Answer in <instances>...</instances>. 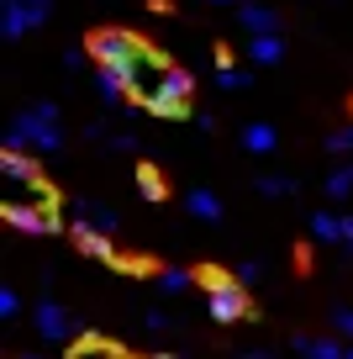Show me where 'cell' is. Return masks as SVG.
I'll return each mask as SVG.
<instances>
[{"mask_svg": "<svg viewBox=\"0 0 353 359\" xmlns=\"http://www.w3.org/2000/svg\"><path fill=\"white\" fill-rule=\"evenodd\" d=\"M143 323H148V333H164V327H169V317H164V312H148Z\"/></svg>", "mask_w": 353, "mask_h": 359, "instance_id": "31", "label": "cell"}, {"mask_svg": "<svg viewBox=\"0 0 353 359\" xmlns=\"http://www.w3.org/2000/svg\"><path fill=\"white\" fill-rule=\"evenodd\" d=\"M195 285L206 291V306H211V323H243L248 317V291L237 280H227L221 269H195Z\"/></svg>", "mask_w": 353, "mask_h": 359, "instance_id": "3", "label": "cell"}, {"mask_svg": "<svg viewBox=\"0 0 353 359\" xmlns=\"http://www.w3.org/2000/svg\"><path fill=\"white\" fill-rule=\"evenodd\" d=\"M311 238H317V243H348V217L317 212L311 217Z\"/></svg>", "mask_w": 353, "mask_h": 359, "instance_id": "15", "label": "cell"}, {"mask_svg": "<svg viewBox=\"0 0 353 359\" xmlns=\"http://www.w3.org/2000/svg\"><path fill=\"white\" fill-rule=\"evenodd\" d=\"M32 323H37V333H43V344H64V348H69V338L79 333V327H74V317H69L58 302H37Z\"/></svg>", "mask_w": 353, "mask_h": 359, "instance_id": "5", "label": "cell"}, {"mask_svg": "<svg viewBox=\"0 0 353 359\" xmlns=\"http://www.w3.org/2000/svg\"><path fill=\"white\" fill-rule=\"evenodd\" d=\"M27 6H32V16H37V27L48 22V11H53V0H27Z\"/></svg>", "mask_w": 353, "mask_h": 359, "instance_id": "30", "label": "cell"}, {"mask_svg": "<svg viewBox=\"0 0 353 359\" xmlns=\"http://www.w3.org/2000/svg\"><path fill=\"white\" fill-rule=\"evenodd\" d=\"M95 90H100L106 106H116L127 90H132V79H127V69H95Z\"/></svg>", "mask_w": 353, "mask_h": 359, "instance_id": "14", "label": "cell"}, {"mask_svg": "<svg viewBox=\"0 0 353 359\" xmlns=\"http://www.w3.org/2000/svg\"><path fill=\"white\" fill-rule=\"evenodd\" d=\"M69 238L79 243V254L100 259V264H122V259H116V248H111V238H106V233H95V227H85V222H69Z\"/></svg>", "mask_w": 353, "mask_h": 359, "instance_id": "7", "label": "cell"}, {"mask_svg": "<svg viewBox=\"0 0 353 359\" xmlns=\"http://www.w3.org/2000/svg\"><path fill=\"white\" fill-rule=\"evenodd\" d=\"M264 280V264H254V259H248L243 269H237V285H258Z\"/></svg>", "mask_w": 353, "mask_h": 359, "instance_id": "25", "label": "cell"}, {"mask_svg": "<svg viewBox=\"0 0 353 359\" xmlns=\"http://www.w3.org/2000/svg\"><path fill=\"white\" fill-rule=\"evenodd\" d=\"M0 175H6V185H27V180H37V164L16 148H0Z\"/></svg>", "mask_w": 353, "mask_h": 359, "instance_id": "12", "label": "cell"}, {"mask_svg": "<svg viewBox=\"0 0 353 359\" xmlns=\"http://www.w3.org/2000/svg\"><path fill=\"white\" fill-rule=\"evenodd\" d=\"M348 191H353V164H338V169L327 175V196H332V201H342Z\"/></svg>", "mask_w": 353, "mask_h": 359, "instance_id": "20", "label": "cell"}, {"mask_svg": "<svg viewBox=\"0 0 353 359\" xmlns=\"http://www.w3.org/2000/svg\"><path fill=\"white\" fill-rule=\"evenodd\" d=\"M137 191H143V201H164V175H158V169L153 164H143V169H137Z\"/></svg>", "mask_w": 353, "mask_h": 359, "instance_id": "19", "label": "cell"}, {"mask_svg": "<svg viewBox=\"0 0 353 359\" xmlns=\"http://www.w3.org/2000/svg\"><path fill=\"white\" fill-rule=\"evenodd\" d=\"M111 148H116V154H137V137L132 133H116V137H111Z\"/></svg>", "mask_w": 353, "mask_h": 359, "instance_id": "28", "label": "cell"}, {"mask_svg": "<svg viewBox=\"0 0 353 359\" xmlns=\"http://www.w3.org/2000/svg\"><path fill=\"white\" fill-rule=\"evenodd\" d=\"M332 327H338L342 338H353V306H332Z\"/></svg>", "mask_w": 353, "mask_h": 359, "instance_id": "24", "label": "cell"}, {"mask_svg": "<svg viewBox=\"0 0 353 359\" xmlns=\"http://www.w3.org/2000/svg\"><path fill=\"white\" fill-rule=\"evenodd\" d=\"M327 148H332V154H353V122L338 127V133H327Z\"/></svg>", "mask_w": 353, "mask_h": 359, "instance_id": "23", "label": "cell"}, {"mask_svg": "<svg viewBox=\"0 0 353 359\" xmlns=\"http://www.w3.org/2000/svg\"><path fill=\"white\" fill-rule=\"evenodd\" d=\"M0 206H43L53 212V191H48L43 180H27V185H6V201Z\"/></svg>", "mask_w": 353, "mask_h": 359, "instance_id": "9", "label": "cell"}, {"mask_svg": "<svg viewBox=\"0 0 353 359\" xmlns=\"http://www.w3.org/2000/svg\"><path fill=\"white\" fill-rule=\"evenodd\" d=\"M258 196H296V180L290 175H264L258 180Z\"/></svg>", "mask_w": 353, "mask_h": 359, "instance_id": "22", "label": "cell"}, {"mask_svg": "<svg viewBox=\"0 0 353 359\" xmlns=\"http://www.w3.org/2000/svg\"><path fill=\"white\" fill-rule=\"evenodd\" d=\"M16 306H22V296L6 285V291H0V317H16Z\"/></svg>", "mask_w": 353, "mask_h": 359, "instance_id": "27", "label": "cell"}, {"mask_svg": "<svg viewBox=\"0 0 353 359\" xmlns=\"http://www.w3.org/2000/svg\"><path fill=\"white\" fill-rule=\"evenodd\" d=\"M6 148H16V154H27V148H32V154H53V148H64V133H58V106L53 101L27 106V111L6 127Z\"/></svg>", "mask_w": 353, "mask_h": 359, "instance_id": "2", "label": "cell"}, {"mask_svg": "<svg viewBox=\"0 0 353 359\" xmlns=\"http://www.w3.org/2000/svg\"><path fill=\"white\" fill-rule=\"evenodd\" d=\"M22 359H43V354H22Z\"/></svg>", "mask_w": 353, "mask_h": 359, "instance_id": "34", "label": "cell"}, {"mask_svg": "<svg viewBox=\"0 0 353 359\" xmlns=\"http://www.w3.org/2000/svg\"><path fill=\"white\" fill-rule=\"evenodd\" d=\"M348 359H353V344H348Z\"/></svg>", "mask_w": 353, "mask_h": 359, "instance_id": "37", "label": "cell"}, {"mask_svg": "<svg viewBox=\"0 0 353 359\" xmlns=\"http://www.w3.org/2000/svg\"><path fill=\"white\" fill-rule=\"evenodd\" d=\"M0 217L16 227V233H58V217L43 206H0Z\"/></svg>", "mask_w": 353, "mask_h": 359, "instance_id": "6", "label": "cell"}, {"mask_svg": "<svg viewBox=\"0 0 353 359\" xmlns=\"http://www.w3.org/2000/svg\"><path fill=\"white\" fill-rule=\"evenodd\" d=\"M243 148H248V154H275V148H279V133H275L269 122H248V127H243Z\"/></svg>", "mask_w": 353, "mask_h": 359, "instance_id": "17", "label": "cell"}, {"mask_svg": "<svg viewBox=\"0 0 353 359\" xmlns=\"http://www.w3.org/2000/svg\"><path fill=\"white\" fill-rule=\"evenodd\" d=\"M221 6H237V0H221Z\"/></svg>", "mask_w": 353, "mask_h": 359, "instance_id": "35", "label": "cell"}, {"mask_svg": "<svg viewBox=\"0 0 353 359\" xmlns=\"http://www.w3.org/2000/svg\"><path fill=\"white\" fill-rule=\"evenodd\" d=\"M348 259H353V243H348Z\"/></svg>", "mask_w": 353, "mask_h": 359, "instance_id": "36", "label": "cell"}, {"mask_svg": "<svg viewBox=\"0 0 353 359\" xmlns=\"http://www.w3.org/2000/svg\"><path fill=\"white\" fill-rule=\"evenodd\" d=\"M185 206H190V217H200V222H221V201L211 191H190Z\"/></svg>", "mask_w": 353, "mask_h": 359, "instance_id": "18", "label": "cell"}, {"mask_svg": "<svg viewBox=\"0 0 353 359\" xmlns=\"http://www.w3.org/2000/svg\"><path fill=\"white\" fill-rule=\"evenodd\" d=\"M74 222H85V227H95V233H116V227H122V217L111 212V206H100V201H79L74 206Z\"/></svg>", "mask_w": 353, "mask_h": 359, "instance_id": "11", "label": "cell"}, {"mask_svg": "<svg viewBox=\"0 0 353 359\" xmlns=\"http://www.w3.org/2000/svg\"><path fill=\"white\" fill-rule=\"evenodd\" d=\"M237 22H243V32H248V37H269V32H279V16L269 11V6H258V0L237 6Z\"/></svg>", "mask_w": 353, "mask_h": 359, "instance_id": "10", "label": "cell"}, {"mask_svg": "<svg viewBox=\"0 0 353 359\" xmlns=\"http://www.w3.org/2000/svg\"><path fill=\"white\" fill-rule=\"evenodd\" d=\"M32 27H37V16L27 0H0V32L6 37H27Z\"/></svg>", "mask_w": 353, "mask_h": 359, "instance_id": "8", "label": "cell"}, {"mask_svg": "<svg viewBox=\"0 0 353 359\" xmlns=\"http://www.w3.org/2000/svg\"><path fill=\"white\" fill-rule=\"evenodd\" d=\"M243 359H269V354H258V348H248V354H243Z\"/></svg>", "mask_w": 353, "mask_h": 359, "instance_id": "32", "label": "cell"}, {"mask_svg": "<svg viewBox=\"0 0 353 359\" xmlns=\"http://www.w3.org/2000/svg\"><path fill=\"white\" fill-rule=\"evenodd\" d=\"M254 64H279L285 58V37L279 32H269V37H248V48H243Z\"/></svg>", "mask_w": 353, "mask_h": 359, "instance_id": "16", "label": "cell"}, {"mask_svg": "<svg viewBox=\"0 0 353 359\" xmlns=\"http://www.w3.org/2000/svg\"><path fill=\"white\" fill-rule=\"evenodd\" d=\"M148 43H137L132 32H122V27H106V32L90 37V58H95L100 69H127V79H132V58L143 53Z\"/></svg>", "mask_w": 353, "mask_h": 359, "instance_id": "4", "label": "cell"}, {"mask_svg": "<svg viewBox=\"0 0 353 359\" xmlns=\"http://www.w3.org/2000/svg\"><path fill=\"white\" fill-rule=\"evenodd\" d=\"M64 69H69V74H79V69H85V53H79V48H64Z\"/></svg>", "mask_w": 353, "mask_h": 359, "instance_id": "29", "label": "cell"}, {"mask_svg": "<svg viewBox=\"0 0 353 359\" xmlns=\"http://www.w3.org/2000/svg\"><path fill=\"white\" fill-rule=\"evenodd\" d=\"M290 348L306 359H348V348H338V338H317V333H300Z\"/></svg>", "mask_w": 353, "mask_h": 359, "instance_id": "13", "label": "cell"}, {"mask_svg": "<svg viewBox=\"0 0 353 359\" xmlns=\"http://www.w3.org/2000/svg\"><path fill=\"white\" fill-rule=\"evenodd\" d=\"M190 285H195V275H190V269H158V291H190Z\"/></svg>", "mask_w": 353, "mask_h": 359, "instance_id": "21", "label": "cell"}, {"mask_svg": "<svg viewBox=\"0 0 353 359\" xmlns=\"http://www.w3.org/2000/svg\"><path fill=\"white\" fill-rule=\"evenodd\" d=\"M132 95L148 106L153 116H185L190 111V74L169 58H158L153 48L132 58Z\"/></svg>", "mask_w": 353, "mask_h": 359, "instance_id": "1", "label": "cell"}, {"mask_svg": "<svg viewBox=\"0 0 353 359\" xmlns=\"http://www.w3.org/2000/svg\"><path fill=\"white\" fill-rule=\"evenodd\" d=\"M153 359H174V354H153Z\"/></svg>", "mask_w": 353, "mask_h": 359, "instance_id": "33", "label": "cell"}, {"mask_svg": "<svg viewBox=\"0 0 353 359\" xmlns=\"http://www.w3.org/2000/svg\"><path fill=\"white\" fill-rule=\"evenodd\" d=\"M216 85H221V90H237V85H243V69H232V64L216 69Z\"/></svg>", "mask_w": 353, "mask_h": 359, "instance_id": "26", "label": "cell"}]
</instances>
